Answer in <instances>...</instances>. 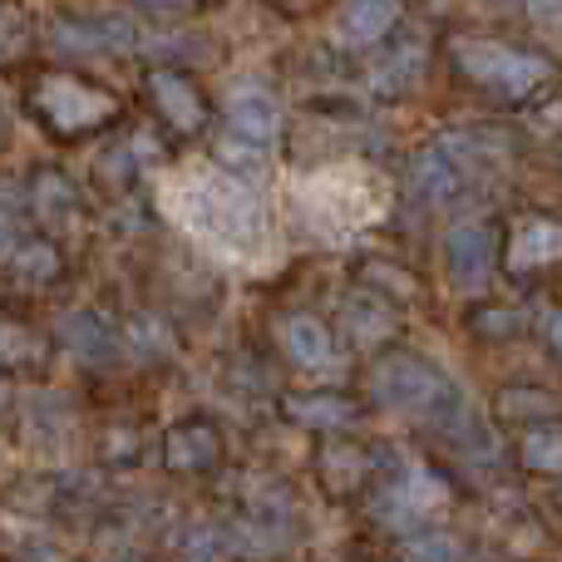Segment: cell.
Instances as JSON below:
<instances>
[{
	"instance_id": "44dd1931",
	"label": "cell",
	"mask_w": 562,
	"mask_h": 562,
	"mask_svg": "<svg viewBox=\"0 0 562 562\" xmlns=\"http://www.w3.org/2000/svg\"><path fill=\"white\" fill-rule=\"evenodd\" d=\"M20 272H30V277H55V252L49 247H30V252H20Z\"/></svg>"
},
{
	"instance_id": "2e32d148",
	"label": "cell",
	"mask_w": 562,
	"mask_h": 562,
	"mask_svg": "<svg viewBox=\"0 0 562 562\" xmlns=\"http://www.w3.org/2000/svg\"><path fill=\"white\" fill-rule=\"evenodd\" d=\"M59 40H69V45H114V49H124L128 40H134V30H128L124 20H69V25H59Z\"/></svg>"
},
{
	"instance_id": "6da1fadb",
	"label": "cell",
	"mask_w": 562,
	"mask_h": 562,
	"mask_svg": "<svg viewBox=\"0 0 562 562\" xmlns=\"http://www.w3.org/2000/svg\"><path fill=\"white\" fill-rule=\"evenodd\" d=\"M164 207L183 233H193L207 252L227 257L237 267H262L277 262V233L267 203L247 183L213 164H188L164 183Z\"/></svg>"
},
{
	"instance_id": "603a6c76",
	"label": "cell",
	"mask_w": 562,
	"mask_h": 562,
	"mask_svg": "<svg viewBox=\"0 0 562 562\" xmlns=\"http://www.w3.org/2000/svg\"><path fill=\"white\" fill-rule=\"evenodd\" d=\"M144 5H183V0H144Z\"/></svg>"
},
{
	"instance_id": "7c38bea8",
	"label": "cell",
	"mask_w": 562,
	"mask_h": 562,
	"mask_svg": "<svg viewBox=\"0 0 562 562\" xmlns=\"http://www.w3.org/2000/svg\"><path fill=\"white\" fill-rule=\"evenodd\" d=\"M281 340H286L291 360H301V366H330V356H336L330 330L321 326L316 316H291L286 326H281Z\"/></svg>"
},
{
	"instance_id": "7a4b0ae2",
	"label": "cell",
	"mask_w": 562,
	"mask_h": 562,
	"mask_svg": "<svg viewBox=\"0 0 562 562\" xmlns=\"http://www.w3.org/2000/svg\"><path fill=\"white\" fill-rule=\"evenodd\" d=\"M296 203L306 207V217L321 233H356V227L380 223V213L390 207V188L370 168L336 164V168H321V173L301 178Z\"/></svg>"
},
{
	"instance_id": "277c9868",
	"label": "cell",
	"mask_w": 562,
	"mask_h": 562,
	"mask_svg": "<svg viewBox=\"0 0 562 562\" xmlns=\"http://www.w3.org/2000/svg\"><path fill=\"white\" fill-rule=\"evenodd\" d=\"M454 65L498 94H528L543 79V59L514 45H494V40H454Z\"/></svg>"
},
{
	"instance_id": "ba28073f",
	"label": "cell",
	"mask_w": 562,
	"mask_h": 562,
	"mask_svg": "<svg viewBox=\"0 0 562 562\" xmlns=\"http://www.w3.org/2000/svg\"><path fill=\"white\" fill-rule=\"evenodd\" d=\"M439 504H445V484H439L429 469H409L405 484L390 488V494L375 504V514L385 518V524H415V518L435 514Z\"/></svg>"
},
{
	"instance_id": "7402d4cb",
	"label": "cell",
	"mask_w": 562,
	"mask_h": 562,
	"mask_svg": "<svg viewBox=\"0 0 562 562\" xmlns=\"http://www.w3.org/2000/svg\"><path fill=\"white\" fill-rule=\"evenodd\" d=\"M543 336H548V346H553L558 356H562V311H553V316L543 321Z\"/></svg>"
},
{
	"instance_id": "3957f363",
	"label": "cell",
	"mask_w": 562,
	"mask_h": 562,
	"mask_svg": "<svg viewBox=\"0 0 562 562\" xmlns=\"http://www.w3.org/2000/svg\"><path fill=\"white\" fill-rule=\"evenodd\" d=\"M370 385H375L380 405L400 409V415H435V409H445L449 400H454L449 380L419 356H385L375 366Z\"/></svg>"
},
{
	"instance_id": "9c48e42d",
	"label": "cell",
	"mask_w": 562,
	"mask_h": 562,
	"mask_svg": "<svg viewBox=\"0 0 562 562\" xmlns=\"http://www.w3.org/2000/svg\"><path fill=\"white\" fill-rule=\"evenodd\" d=\"M164 459H168V469H178V474H203V469H213L217 459H223V439H217L213 425L188 419V425H178L173 435H168Z\"/></svg>"
},
{
	"instance_id": "9a60e30c",
	"label": "cell",
	"mask_w": 562,
	"mask_h": 562,
	"mask_svg": "<svg viewBox=\"0 0 562 562\" xmlns=\"http://www.w3.org/2000/svg\"><path fill=\"white\" fill-rule=\"evenodd\" d=\"M562 257V227L558 223H524L508 247V262L514 267H538V262H553Z\"/></svg>"
},
{
	"instance_id": "e0dca14e",
	"label": "cell",
	"mask_w": 562,
	"mask_h": 562,
	"mask_svg": "<svg viewBox=\"0 0 562 562\" xmlns=\"http://www.w3.org/2000/svg\"><path fill=\"white\" fill-rule=\"evenodd\" d=\"M524 464L538 474H562V429L558 425H538L524 439Z\"/></svg>"
},
{
	"instance_id": "ac0fdd59",
	"label": "cell",
	"mask_w": 562,
	"mask_h": 562,
	"mask_svg": "<svg viewBox=\"0 0 562 562\" xmlns=\"http://www.w3.org/2000/svg\"><path fill=\"white\" fill-rule=\"evenodd\" d=\"M321 474H326V488H356L366 479V454L360 449H326L321 454Z\"/></svg>"
},
{
	"instance_id": "d6986e66",
	"label": "cell",
	"mask_w": 562,
	"mask_h": 562,
	"mask_svg": "<svg viewBox=\"0 0 562 562\" xmlns=\"http://www.w3.org/2000/svg\"><path fill=\"white\" fill-rule=\"evenodd\" d=\"M409 562H459V543L449 533H419L405 543Z\"/></svg>"
},
{
	"instance_id": "8fae6325",
	"label": "cell",
	"mask_w": 562,
	"mask_h": 562,
	"mask_svg": "<svg viewBox=\"0 0 562 562\" xmlns=\"http://www.w3.org/2000/svg\"><path fill=\"white\" fill-rule=\"evenodd\" d=\"M395 20H400V0H346L336 35L346 45H375L380 35H390Z\"/></svg>"
},
{
	"instance_id": "5b68a950",
	"label": "cell",
	"mask_w": 562,
	"mask_h": 562,
	"mask_svg": "<svg viewBox=\"0 0 562 562\" xmlns=\"http://www.w3.org/2000/svg\"><path fill=\"white\" fill-rule=\"evenodd\" d=\"M40 114H45L55 128L75 134V128L104 124V119L114 114V99L89 89V85H79V79H69V75H49L45 85H40Z\"/></svg>"
},
{
	"instance_id": "8992f818",
	"label": "cell",
	"mask_w": 562,
	"mask_h": 562,
	"mask_svg": "<svg viewBox=\"0 0 562 562\" xmlns=\"http://www.w3.org/2000/svg\"><path fill=\"white\" fill-rule=\"evenodd\" d=\"M415 178H419V193H425L429 203H449V198H459L469 188V178H474L469 148L459 144V138H445V144H435L425 158H419Z\"/></svg>"
},
{
	"instance_id": "ffe728a7",
	"label": "cell",
	"mask_w": 562,
	"mask_h": 562,
	"mask_svg": "<svg viewBox=\"0 0 562 562\" xmlns=\"http://www.w3.org/2000/svg\"><path fill=\"white\" fill-rule=\"evenodd\" d=\"M415 59H419V49H415V45L400 49V55L375 75V89H380V94H395V89H405L409 79H415Z\"/></svg>"
},
{
	"instance_id": "4fadbf2b",
	"label": "cell",
	"mask_w": 562,
	"mask_h": 562,
	"mask_svg": "<svg viewBox=\"0 0 562 562\" xmlns=\"http://www.w3.org/2000/svg\"><path fill=\"white\" fill-rule=\"evenodd\" d=\"M148 85H154L158 109H164V114L173 119L178 128H198V124H203V99L193 94V85H183V79L168 75V69H158Z\"/></svg>"
},
{
	"instance_id": "5bb4252c",
	"label": "cell",
	"mask_w": 562,
	"mask_h": 562,
	"mask_svg": "<svg viewBox=\"0 0 562 562\" xmlns=\"http://www.w3.org/2000/svg\"><path fill=\"white\" fill-rule=\"evenodd\" d=\"M281 409H286V419L311 425V429H336V425H350V419H356V405L340 395H296Z\"/></svg>"
},
{
	"instance_id": "52a82bcc",
	"label": "cell",
	"mask_w": 562,
	"mask_h": 562,
	"mask_svg": "<svg viewBox=\"0 0 562 562\" xmlns=\"http://www.w3.org/2000/svg\"><path fill=\"white\" fill-rule=\"evenodd\" d=\"M227 119H233L237 134H243L247 144H257V148H267L281 134V104L257 85H237L233 89V99H227Z\"/></svg>"
},
{
	"instance_id": "30bf717a",
	"label": "cell",
	"mask_w": 562,
	"mask_h": 562,
	"mask_svg": "<svg viewBox=\"0 0 562 562\" xmlns=\"http://www.w3.org/2000/svg\"><path fill=\"white\" fill-rule=\"evenodd\" d=\"M445 247H449V272H454L459 286H479L488 277V267H494V243L474 223H459Z\"/></svg>"
}]
</instances>
